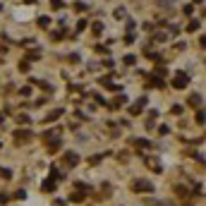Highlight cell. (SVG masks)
<instances>
[{
  "label": "cell",
  "instance_id": "obj_3",
  "mask_svg": "<svg viewBox=\"0 0 206 206\" xmlns=\"http://www.w3.org/2000/svg\"><path fill=\"white\" fill-rule=\"evenodd\" d=\"M67 163H70V165H74V163H77V156H74V153H67Z\"/></svg>",
  "mask_w": 206,
  "mask_h": 206
},
{
  "label": "cell",
  "instance_id": "obj_2",
  "mask_svg": "<svg viewBox=\"0 0 206 206\" xmlns=\"http://www.w3.org/2000/svg\"><path fill=\"white\" fill-rule=\"evenodd\" d=\"M134 189H151L149 182H134Z\"/></svg>",
  "mask_w": 206,
  "mask_h": 206
},
{
  "label": "cell",
  "instance_id": "obj_1",
  "mask_svg": "<svg viewBox=\"0 0 206 206\" xmlns=\"http://www.w3.org/2000/svg\"><path fill=\"white\" fill-rule=\"evenodd\" d=\"M187 74H178V77H175V86H178V89H182V86H187Z\"/></svg>",
  "mask_w": 206,
  "mask_h": 206
}]
</instances>
